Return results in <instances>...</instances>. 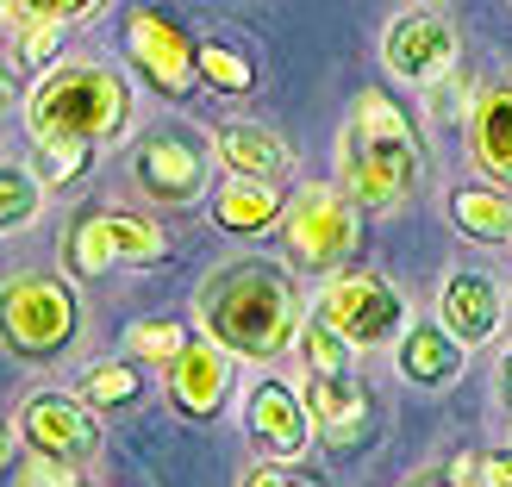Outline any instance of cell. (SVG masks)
<instances>
[{"label":"cell","mask_w":512,"mask_h":487,"mask_svg":"<svg viewBox=\"0 0 512 487\" xmlns=\"http://www.w3.org/2000/svg\"><path fill=\"white\" fill-rule=\"evenodd\" d=\"M19 444L32 456H50V463H94L100 444H107V431H100V413L82 400V394H63V388H44L19 406Z\"/></svg>","instance_id":"cell-9"},{"label":"cell","mask_w":512,"mask_h":487,"mask_svg":"<svg viewBox=\"0 0 512 487\" xmlns=\"http://www.w3.org/2000/svg\"><path fill=\"white\" fill-rule=\"evenodd\" d=\"M494 388H500V406L512 413V344H506V356H500V369H494Z\"/></svg>","instance_id":"cell-33"},{"label":"cell","mask_w":512,"mask_h":487,"mask_svg":"<svg viewBox=\"0 0 512 487\" xmlns=\"http://www.w3.org/2000/svg\"><path fill=\"white\" fill-rule=\"evenodd\" d=\"M13 487H82V469H75V463H50V456H32Z\"/></svg>","instance_id":"cell-30"},{"label":"cell","mask_w":512,"mask_h":487,"mask_svg":"<svg viewBox=\"0 0 512 487\" xmlns=\"http://www.w3.org/2000/svg\"><path fill=\"white\" fill-rule=\"evenodd\" d=\"M125 63L138 69L144 88H157L163 100H188L200 88V69H194V38L157 7H138L125 13Z\"/></svg>","instance_id":"cell-10"},{"label":"cell","mask_w":512,"mask_h":487,"mask_svg":"<svg viewBox=\"0 0 512 487\" xmlns=\"http://www.w3.org/2000/svg\"><path fill=\"white\" fill-rule=\"evenodd\" d=\"M7 100H13V88H7V69H0V113H7Z\"/></svg>","instance_id":"cell-35"},{"label":"cell","mask_w":512,"mask_h":487,"mask_svg":"<svg viewBox=\"0 0 512 487\" xmlns=\"http://www.w3.org/2000/svg\"><path fill=\"white\" fill-rule=\"evenodd\" d=\"M194 69H200V88L232 94V100L256 88V63L244 57L238 44H225V38H200V44H194Z\"/></svg>","instance_id":"cell-21"},{"label":"cell","mask_w":512,"mask_h":487,"mask_svg":"<svg viewBox=\"0 0 512 487\" xmlns=\"http://www.w3.org/2000/svg\"><path fill=\"white\" fill-rule=\"evenodd\" d=\"M450 225L475 244H512V188H450Z\"/></svg>","instance_id":"cell-20"},{"label":"cell","mask_w":512,"mask_h":487,"mask_svg":"<svg viewBox=\"0 0 512 487\" xmlns=\"http://www.w3.org/2000/svg\"><path fill=\"white\" fill-rule=\"evenodd\" d=\"M294 350H300L306 369H356V350H350L325 319H306V325L294 331Z\"/></svg>","instance_id":"cell-25"},{"label":"cell","mask_w":512,"mask_h":487,"mask_svg":"<svg viewBox=\"0 0 512 487\" xmlns=\"http://www.w3.org/2000/svg\"><path fill=\"white\" fill-rule=\"evenodd\" d=\"M194 319L238 363H275L300 331V288L269 256H232L194 288Z\"/></svg>","instance_id":"cell-1"},{"label":"cell","mask_w":512,"mask_h":487,"mask_svg":"<svg viewBox=\"0 0 512 487\" xmlns=\"http://www.w3.org/2000/svg\"><path fill=\"white\" fill-rule=\"evenodd\" d=\"M25 132L32 144H119L132 132V88L107 63H63L44 69L25 94Z\"/></svg>","instance_id":"cell-3"},{"label":"cell","mask_w":512,"mask_h":487,"mask_svg":"<svg viewBox=\"0 0 512 487\" xmlns=\"http://www.w3.org/2000/svg\"><path fill=\"white\" fill-rule=\"evenodd\" d=\"M338 188L363 213H394L419 194V138L413 119L381 88H363L338 138Z\"/></svg>","instance_id":"cell-2"},{"label":"cell","mask_w":512,"mask_h":487,"mask_svg":"<svg viewBox=\"0 0 512 487\" xmlns=\"http://www.w3.org/2000/svg\"><path fill=\"white\" fill-rule=\"evenodd\" d=\"M94 7H100V0H13V13H19V19H57V25L88 19Z\"/></svg>","instance_id":"cell-29"},{"label":"cell","mask_w":512,"mask_h":487,"mask_svg":"<svg viewBox=\"0 0 512 487\" xmlns=\"http://www.w3.org/2000/svg\"><path fill=\"white\" fill-rule=\"evenodd\" d=\"M400 487H469V481L456 475V463H438V469H419V475H406Z\"/></svg>","instance_id":"cell-32"},{"label":"cell","mask_w":512,"mask_h":487,"mask_svg":"<svg viewBox=\"0 0 512 487\" xmlns=\"http://www.w3.org/2000/svg\"><path fill=\"white\" fill-rule=\"evenodd\" d=\"M82 487H94V481H82Z\"/></svg>","instance_id":"cell-37"},{"label":"cell","mask_w":512,"mask_h":487,"mask_svg":"<svg viewBox=\"0 0 512 487\" xmlns=\"http://www.w3.org/2000/svg\"><path fill=\"white\" fill-rule=\"evenodd\" d=\"M469 157L481 169V182L512 188V82H488L469 107Z\"/></svg>","instance_id":"cell-15"},{"label":"cell","mask_w":512,"mask_h":487,"mask_svg":"<svg viewBox=\"0 0 512 487\" xmlns=\"http://www.w3.org/2000/svg\"><path fill=\"white\" fill-rule=\"evenodd\" d=\"M456 57H463V38H456V25L444 13H400L388 25V38H381V63H388L394 82L406 88H431L444 82V75L456 69Z\"/></svg>","instance_id":"cell-12"},{"label":"cell","mask_w":512,"mask_h":487,"mask_svg":"<svg viewBox=\"0 0 512 487\" xmlns=\"http://www.w3.org/2000/svg\"><path fill=\"white\" fill-rule=\"evenodd\" d=\"M213 157H219L225 175H250V182H281V175H288V144L256 119L213 125Z\"/></svg>","instance_id":"cell-17"},{"label":"cell","mask_w":512,"mask_h":487,"mask_svg":"<svg viewBox=\"0 0 512 487\" xmlns=\"http://www.w3.org/2000/svg\"><path fill=\"white\" fill-rule=\"evenodd\" d=\"M7 450H13V431L0 425V475H7Z\"/></svg>","instance_id":"cell-34"},{"label":"cell","mask_w":512,"mask_h":487,"mask_svg":"<svg viewBox=\"0 0 512 487\" xmlns=\"http://www.w3.org/2000/svg\"><path fill=\"white\" fill-rule=\"evenodd\" d=\"M238 487H319L313 475H288V469H250Z\"/></svg>","instance_id":"cell-31"},{"label":"cell","mask_w":512,"mask_h":487,"mask_svg":"<svg viewBox=\"0 0 512 487\" xmlns=\"http://www.w3.org/2000/svg\"><path fill=\"white\" fill-rule=\"evenodd\" d=\"M88 157H94L88 144H38V182H44V188L82 182V175H88Z\"/></svg>","instance_id":"cell-26"},{"label":"cell","mask_w":512,"mask_h":487,"mask_svg":"<svg viewBox=\"0 0 512 487\" xmlns=\"http://www.w3.org/2000/svg\"><path fill=\"white\" fill-rule=\"evenodd\" d=\"M232 369H238V356L200 331V338H188L182 356L163 369V394H169L175 413L194 419V425H200V419H219L225 400H232Z\"/></svg>","instance_id":"cell-13"},{"label":"cell","mask_w":512,"mask_h":487,"mask_svg":"<svg viewBox=\"0 0 512 487\" xmlns=\"http://www.w3.org/2000/svg\"><path fill=\"white\" fill-rule=\"evenodd\" d=\"M82 338V300L63 275H13L0 288V350L19 363H57Z\"/></svg>","instance_id":"cell-4"},{"label":"cell","mask_w":512,"mask_h":487,"mask_svg":"<svg viewBox=\"0 0 512 487\" xmlns=\"http://www.w3.org/2000/svg\"><path fill=\"white\" fill-rule=\"evenodd\" d=\"M438 325H444L463 350L500 338V325H506V294H500V281H494L488 269H450L444 288H438Z\"/></svg>","instance_id":"cell-14"},{"label":"cell","mask_w":512,"mask_h":487,"mask_svg":"<svg viewBox=\"0 0 512 487\" xmlns=\"http://www.w3.org/2000/svg\"><path fill=\"white\" fill-rule=\"evenodd\" d=\"M288 200L275 194V182H250V175H225V182H213L207 194V213L219 232L232 238H256V232H275V219Z\"/></svg>","instance_id":"cell-19"},{"label":"cell","mask_w":512,"mask_h":487,"mask_svg":"<svg viewBox=\"0 0 512 487\" xmlns=\"http://www.w3.org/2000/svg\"><path fill=\"white\" fill-rule=\"evenodd\" d=\"M463 363H469V350L450 338V331L431 319V325H406V338L394 344V369H400V381H413V388H450L456 375H463Z\"/></svg>","instance_id":"cell-18"},{"label":"cell","mask_w":512,"mask_h":487,"mask_svg":"<svg viewBox=\"0 0 512 487\" xmlns=\"http://www.w3.org/2000/svg\"><path fill=\"white\" fill-rule=\"evenodd\" d=\"M306 413L319 438L350 444L369 419V388L356 381V369H306Z\"/></svg>","instance_id":"cell-16"},{"label":"cell","mask_w":512,"mask_h":487,"mask_svg":"<svg viewBox=\"0 0 512 487\" xmlns=\"http://www.w3.org/2000/svg\"><path fill=\"white\" fill-rule=\"evenodd\" d=\"M7 7H13V0H0V13H7Z\"/></svg>","instance_id":"cell-36"},{"label":"cell","mask_w":512,"mask_h":487,"mask_svg":"<svg viewBox=\"0 0 512 487\" xmlns=\"http://www.w3.org/2000/svg\"><path fill=\"white\" fill-rule=\"evenodd\" d=\"M275 232H281V250H288V263L300 275H338L356 256V238H363V207H356L344 188L306 182L288 207H281Z\"/></svg>","instance_id":"cell-5"},{"label":"cell","mask_w":512,"mask_h":487,"mask_svg":"<svg viewBox=\"0 0 512 487\" xmlns=\"http://www.w3.org/2000/svg\"><path fill=\"white\" fill-rule=\"evenodd\" d=\"M456 475L469 487H512V450H481V456H456Z\"/></svg>","instance_id":"cell-27"},{"label":"cell","mask_w":512,"mask_h":487,"mask_svg":"<svg viewBox=\"0 0 512 487\" xmlns=\"http://www.w3.org/2000/svg\"><path fill=\"white\" fill-rule=\"evenodd\" d=\"M63 50V25L57 19H25L19 32V63H50Z\"/></svg>","instance_id":"cell-28"},{"label":"cell","mask_w":512,"mask_h":487,"mask_svg":"<svg viewBox=\"0 0 512 487\" xmlns=\"http://www.w3.org/2000/svg\"><path fill=\"white\" fill-rule=\"evenodd\" d=\"M169 250V232L150 213H119V207H88L69 225V269L75 275H107V269H150Z\"/></svg>","instance_id":"cell-8"},{"label":"cell","mask_w":512,"mask_h":487,"mask_svg":"<svg viewBox=\"0 0 512 487\" xmlns=\"http://www.w3.org/2000/svg\"><path fill=\"white\" fill-rule=\"evenodd\" d=\"M188 338H194V331L182 319H138L132 331H125V350H132V363H163L169 369Z\"/></svg>","instance_id":"cell-24"},{"label":"cell","mask_w":512,"mask_h":487,"mask_svg":"<svg viewBox=\"0 0 512 487\" xmlns=\"http://www.w3.org/2000/svg\"><path fill=\"white\" fill-rule=\"evenodd\" d=\"M313 319H325L350 350H394L406 338V294L381 269H338L325 275V294L313 306Z\"/></svg>","instance_id":"cell-7"},{"label":"cell","mask_w":512,"mask_h":487,"mask_svg":"<svg viewBox=\"0 0 512 487\" xmlns=\"http://www.w3.org/2000/svg\"><path fill=\"white\" fill-rule=\"evenodd\" d=\"M213 175H219L213 144L182 119H163L132 138V182L157 207H194V200H207Z\"/></svg>","instance_id":"cell-6"},{"label":"cell","mask_w":512,"mask_h":487,"mask_svg":"<svg viewBox=\"0 0 512 487\" xmlns=\"http://www.w3.org/2000/svg\"><path fill=\"white\" fill-rule=\"evenodd\" d=\"M38 213H44V182H38V169L0 163V238H7V232H32Z\"/></svg>","instance_id":"cell-22"},{"label":"cell","mask_w":512,"mask_h":487,"mask_svg":"<svg viewBox=\"0 0 512 487\" xmlns=\"http://www.w3.org/2000/svg\"><path fill=\"white\" fill-rule=\"evenodd\" d=\"M238 419H244V438H250V450L263 456V463H294V456H306V444L319 438L306 400L281 375H256L250 381L238 394Z\"/></svg>","instance_id":"cell-11"},{"label":"cell","mask_w":512,"mask_h":487,"mask_svg":"<svg viewBox=\"0 0 512 487\" xmlns=\"http://www.w3.org/2000/svg\"><path fill=\"white\" fill-rule=\"evenodd\" d=\"M75 394H82L94 413H119V406H132L144 394V375H138V363H100V369L82 375Z\"/></svg>","instance_id":"cell-23"}]
</instances>
